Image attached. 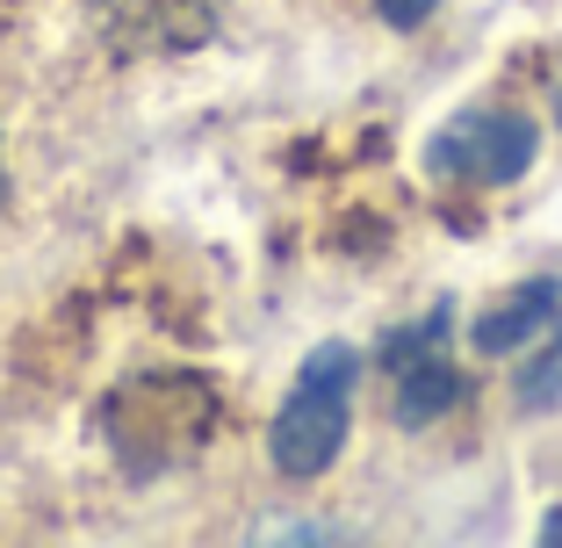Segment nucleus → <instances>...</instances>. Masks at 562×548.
Wrapping results in <instances>:
<instances>
[{
	"mask_svg": "<svg viewBox=\"0 0 562 548\" xmlns=\"http://www.w3.org/2000/svg\"><path fill=\"white\" fill-rule=\"evenodd\" d=\"M353 376H361V354L347 347V339H325V347L303 354L296 368V390L281 398L274 412V433H267V455H274L281 477H325L331 462H339V448H347V390Z\"/></svg>",
	"mask_w": 562,
	"mask_h": 548,
	"instance_id": "1",
	"label": "nucleus"
},
{
	"mask_svg": "<svg viewBox=\"0 0 562 548\" xmlns=\"http://www.w3.org/2000/svg\"><path fill=\"white\" fill-rule=\"evenodd\" d=\"M541 152V131L519 109H462V116L432 131L426 167L447 174V181H476V188H513L519 174L533 167Z\"/></svg>",
	"mask_w": 562,
	"mask_h": 548,
	"instance_id": "2",
	"label": "nucleus"
},
{
	"mask_svg": "<svg viewBox=\"0 0 562 548\" xmlns=\"http://www.w3.org/2000/svg\"><path fill=\"white\" fill-rule=\"evenodd\" d=\"M390 382H397L390 418H397L404 433H426L432 418H447L454 404L469 398V376L447 361L440 347H418V354H404V361H390Z\"/></svg>",
	"mask_w": 562,
	"mask_h": 548,
	"instance_id": "3",
	"label": "nucleus"
},
{
	"mask_svg": "<svg viewBox=\"0 0 562 548\" xmlns=\"http://www.w3.org/2000/svg\"><path fill=\"white\" fill-rule=\"evenodd\" d=\"M555 311H562V289L548 282V275H533V282H519L505 303H491V311L469 325V347H476L483 361L527 354V347H533V333H541V325H555Z\"/></svg>",
	"mask_w": 562,
	"mask_h": 548,
	"instance_id": "4",
	"label": "nucleus"
},
{
	"mask_svg": "<svg viewBox=\"0 0 562 548\" xmlns=\"http://www.w3.org/2000/svg\"><path fill=\"white\" fill-rule=\"evenodd\" d=\"M513 398L527 404V412H555L562 404V311H555V333H548V354H533V361L519 368Z\"/></svg>",
	"mask_w": 562,
	"mask_h": 548,
	"instance_id": "5",
	"label": "nucleus"
},
{
	"mask_svg": "<svg viewBox=\"0 0 562 548\" xmlns=\"http://www.w3.org/2000/svg\"><path fill=\"white\" fill-rule=\"evenodd\" d=\"M432 8H440V0H375V15L390 22V30H418Z\"/></svg>",
	"mask_w": 562,
	"mask_h": 548,
	"instance_id": "6",
	"label": "nucleus"
},
{
	"mask_svg": "<svg viewBox=\"0 0 562 548\" xmlns=\"http://www.w3.org/2000/svg\"><path fill=\"white\" fill-rule=\"evenodd\" d=\"M252 541H347V527H303L296 519V527H260Z\"/></svg>",
	"mask_w": 562,
	"mask_h": 548,
	"instance_id": "7",
	"label": "nucleus"
},
{
	"mask_svg": "<svg viewBox=\"0 0 562 548\" xmlns=\"http://www.w3.org/2000/svg\"><path fill=\"white\" fill-rule=\"evenodd\" d=\"M555 123H562V94H555Z\"/></svg>",
	"mask_w": 562,
	"mask_h": 548,
	"instance_id": "8",
	"label": "nucleus"
}]
</instances>
